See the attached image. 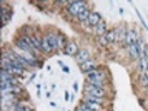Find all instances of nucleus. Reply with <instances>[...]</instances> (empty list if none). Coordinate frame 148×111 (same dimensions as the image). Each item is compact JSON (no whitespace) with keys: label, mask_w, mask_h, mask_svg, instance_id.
<instances>
[{"label":"nucleus","mask_w":148,"mask_h":111,"mask_svg":"<svg viewBox=\"0 0 148 111\" xmlns=\"http://www.w3.org/2000/svg\"><path fill=\"white\" fill-rule=\"evenodd\" d=\"M96 68H99V64H97V60L96 59H88L87 62H84V63H82V64H79V69L82 71L83 73H88V72H91V71H94V69H96Z\"/></svg>","instance_id":"5"},{"label":"nucleus","mask_w":148,"mask_h":111,"mask_svg":"<svg viewBox=\"0 0 148 111\" xmlns=\"http://www.w3.org/2000/svg\"><path fill=\"white\" fill-rule=\"evenodd\" d=\"M126 51H127L129 56L133 60H135V62H138L139 59H140V49H139V46L136 44V42L134 44H131V46H125Z\"/></svg>","instance_id":"6"},{"label":"nucleus","mask_w":148,"mask_h":111,"mask_svg":"<svg viewBox=\"0 0 148 111\" xmlns=\"http://www.w3.org/2000/svg\"><path fill=\"white\" fill-rule=\"evenodd\" d=\"M13 65V64H12ZM23 69H25V68L22 67V65H13V68H12V75L14 76H21L23 73Z\"/></svg>","instance_id":"21"},{"label":"nucleus","mask_w":148,"mask_h":111,"mask_svg":"<svg viewBox=\"0 0 148 111\" xmlns=\"http://www.w3.org/2000/svg\"><path fill=\"white\" fill-rule=\"evenodd\" d=\"M139 84H140V86L143 89L148 88V71L146 73H143V75H140V77H139Z\"/></svg>","instance_id":"20"},{"label":"nucleus","mask_w":148,"mask_h":111,"mask_svg":"<svg viewBox=\"0 0 148 111\" xmlns=\"http://www.w3.org/2000/svg\"><path fill=\"white\" fill-rule=\"evenodd\" d=\"M108 30H109V29H108L107 22H105L104 18H103V20L100 21V22L97 24L96 26H95V28H92V31H94V34H95V35H97V37H103V35H105Z\"/></svg>","instance_id":"8"},{"label":"nucleus","mask_w":148,"mask_h":111,"mask_svg":"<svg viewBox=\"0 0 148 111\" xmlns=\"http://www.w3.org/2000/svg\"><path fill=\"white\" fill-rule=\"evenodd\" d=\"M105 37H107L109 44L117 43V42H116V39H117V38H116V30H114V29H109V30L107 31V34H105Z\"/></svg>","instance_id":"19"},{"label":"nucleus","mask_w":148,"mask_h":111,"mask_svg":"<svg viewBox=\"0 0 148 111\" xmlns=\"http://www.w3.org/2000/svg\"><path fill=\"white\" fill-rule=\"evenodd\" d=\"M87 8H88V4H87L86 1H69V4L66 5L65 10H66V13H69L72 17L77 18L82 12H84Z\"/></svg>","instance_id":"1"},{"label":"nucleus","mask_w":148,"mask_h":111,"mask_svg":"<svg viewBox=\"0 0 148 111\" xmlns=\"http://www.w3.org/2000/svg\"><path fill=\"white\" fill-rule=\"evenodd\" d=\"M108 78V73L105 69L103 68H96V69L91 71L86 75V80L87 83H94V81H107Z\"/></svg>","instance_id":"2"},{"label":"nucleus","mask_w":148,"mask_h":111,"mask_svg":"<svg viewBox=\"0 0 148 111\" xmlns=\"http://www.w3.org/2000/svg\"><path fill=\"white\" fill-rule=\"evenodd\" d=\"M140 59H148V43L143 47V50H142V52H140Z\"/></svg>","instance_id":"23"},{"label":"nucleus","mask_w":148,"mask_h":111,"mask_svg":"<svg viewBox=\"0 0 148 111\" xmlns=\"http://www.w3.org/2000/svg\"><path fill=\"white\" fill-rule=\"evenodd\" d=\"M90 13H91V10L87 8L84 12H82L81 15H79L78 17L75 18L77 22H78V24H87V21H88V17H90Z\"/></svg>","instance_id":"18"},{"label":"nucleus","mask_w":148,"mask_h":111,"mask_svg":"<svg viewBox=\"0 0 148 111\" xmlns=\"http://www.w3.org/2000/svg\"><path fill=\"white\" fill-rule=\"evenodd\" d=\"M139 103H140L142 106H146V105H144V99L143 98H139Z\"/></svg>","instance_id":"28"},{"label":"nucleus","mask_w":148,"mask_h":111,"mask_svg":"<svg viewBox=\"0 0 148 111\" xmlns=\"http://www.w3.org/2000/svg\"><path fill=\"white\" fill-rule=\"evenodd\" d=\"M44 35L47 37V39H48L49 44L52 46V49H53V51H59V43H57V31H47Z\"/></svg>","instance_id":"11"},{"label":"nucleus","mask_w":148,"mask_h":111,"mask_svg":"<svg viewBox=\"0 0 148 111\" xmlns=\"http://www.w3.org/2000/svg\"><path fill=\"white\" fill-rule=\"evenodd\" d=\"M83 101H88V102H94V103L101 105L103 107H105L108 105V98H101V97H96V96H91V94L84 93L83 97H82Z\"/></svg>","instance_id":"7"},{"label":"nucleus","mask_w":148,"mask_h":111,"mask_svg":"<svg viewBox=\"0 0 148 111\" xmlns=\"http://www.w3.org/2000/svg\"><path fill=\"white\" fill-rule=\"evenodd\" d=\"M42 52L46 54V55L52 54V52H53V49H52V46L49 44V42H48V39H47L46 35L42 37Z\"/></svg>","instance_id":"15"},{"label":"nucleus","mask_w":148,"mask_h":111,"mask_svg":"<svg viewBox=\"0 0 148 111\" xmlns=\"http://www.w3.org/2000/svg\"><path fill=\"white\" fill-rule=\"evenodd\" d=\"M136 15H138V17H139V21H140V22H142V25L144 26V29H146V30H148V26H147L146 21L143 20V17H142V15H140V13H139V10H138V9H136Z\"/></svg>","instance_id":"24"},{"label":"nucleus","mask_w":148,"mask_h":111,"mask_svg":"<svg viewBox=\"0 0 148 111\" xmlns=\"http://www.w3.org/2000/svg\"><path fill=\"white\" fill-rule=\"evenodd\" d=\"M74 111H88V110H87V109H86V107H84V106H83V105H81V103H79V105H78V106H77V107H75V110H74Z\"/></svg>","instance_id":"25"},{"label":"nucleus","mask_w":148,"mask_h":111,"mask_svg":"<svg viewBox=\"0 0 148 111\" xmlns=\"http://www.w3.org/2000/svg\"><path fill=\"white\" fill-rule=\"evenodd\" d=\"M73 88H74V90H77V89H78V84L74 83V84H73Z\"/></svg>","instance_id":"29"},{"label":"nucleus","mask_w":148,"mask_h":111,"mask_svg":"<svg viewBox=\"0 0 148 111\" xmlns=\"http://www.w3.org/2000/svg\"><path fill=\"white\" fill-rule=\"evenodd\" d=\"M60 63V65H61V68H62V71H64L65 73H70V69H69V67H65L64 64H62L61 62H59Z\"/></svg>","instance_id":"26"},{"label":"nucleus","mask_w":148,"mask_h":111,"mask_svg":"<svg viewBox=\"0 0 148 111\" xmlns=\"http://www.w3.org/2000/svg\"><path fill=\"white\" fill-rule=\"evenodd\" d=\"M74 59H75V62L78 64H82V63L87 62L88 59H91V54H90V51L87 49H79L78 54L74 56Z\"/></svg>","instance_id":"9"},{"label":"nucleus","mask_w":148,"mask_h":111,"mask_svg":"<svg viewBox=\"0 0 148 111\" xmlns=\"http://www.w3.org/2000/svg\"><path fill=\"white\" fill-rule=\"evenodd\" d=\"M101 20H103V17H101V15H100L99 12L91 10V13H90V17H88V21H87V25L91 26V28H95V26H96Z\"/></svg>","instance_id":"13"},{"label":"nucleus","mask_w":148,"mask_h":111,"mask_svg":"<svg viewBox=\"0 0 148 111\" xmlns=\"http://www.w3.org/2000/svg\"><path fill=\"white\" fill-rule=\"evenodd\" d=\"M136 68H138V72L140 75L146 73L148 71V59H139L136 63Z\"/></svg>","instance_id":"17"},{"label":"nucleus","mask_w":148,"mask_h":111,"mask_svg":"<svg viewBox=\"0 0 148 111\" xmlns=\"http://www.w3.org/2000/svg\"><path fill=\"white\" fill-rule=\"evenodd\" d=\"M78 51H79V47L74 41H69L66 47L64 49V54L68 55V56H75L78 54Z\"/></svg>","instance_id":"10"},{"label":"nucleus","mask_w":148,"mask_h":111,"mask_svg":"<svg viewBox=\"0 0 148 111\" xmlns=\"http://www.w3.org/2000/svg\"><path fill=\"white\" fill-rule=\"evenodd\" d=\"M68 38H66V35L65 34H62V33H60V31H57V43H59V51H64V49L66 47V44H68Z\"/></svg>","instance_id":"16"},{"label":"nucleus","mask_w":148,"mask_h":111,"mask_svg":"<svg viewBox=\"0 0 148 111\" xmlns=\"http://www.w3.org/2000/svg\"><path fill=\"white\" fill-rule=\"evenodd\" d=\"M84 93L91 94V96H96V97H101V98H108V89L96 88V86H92L87 83L84 85Z\"/></svg>","instance_id":"3"},{"label":"nucleus","mask_w":148,"mask_h":111,"mask_svg":"<svg viewBox=\"0 0 148 111\" xmlns=\"http://www.w3.org/2000/svg\"><path fill=\"white\" fill-rule=\"evenodd\" d=\"M116 30V42H120V43H125V38H126V33H127V29L123 25H120L117 28H114Z\"/></svg>","instance_id":"12"},{"label":"nucleus","mask_w":148,"mask_h":111,"mask_svg":"<svg viewBox=\"0 0 148 111\" xmlns=\"http://www.w3.org/2000/svg\"><path fill=\"white\" fill-rule=\"evenodd\" d=\"M139 37H140V34L138 33L136 29H127V33H126V38H125V43H123V46H131V44H134L139 39Z\"/></svg>","instance_id":"4"},{"label":"nucleus","mask_w":148,"mask_h":111,"mask_svg":"<svg viewBox=\"0 0 148 111\" xmlns=\"http://www.w3.org/2000/svg\"><path fill=\"white\" fill-rule=\"evenodd\" d=\"M64 99H65V101H69V99H70V93H69V92H68V90H65V93H64Z\"/></svg>","instance_id":"27"},{"label":"nucleus","mask_w":148,"mask_h":111,"mask_svg":"<svg viewBox=\"0 0 148 111\" xmlns=\"http://www.w3.org/2000/svg\"><path fill=\"white\" fill-rule=\"evenodd\" d=\"M49 105H51V107H57V103H55V102H51Z\"/></svg>","instance_id":"30"},{"label":"nucleus","mask_w":148,"mask_h":111,"mask_svg":"<svg viewBox=\"0 0 148 111\" xmlns=\"http://www.w3.org/2000/svg\"><path fill=\"white\" fill-rule=\"evenodd\" d=\"M97 42H99V44H100V46H103V47L109 46V42H108V39H107V37H105V35L97 37Z\"/></svg>","instance_id":"22"},{"label":"nucleus","mask_w":148,"mask_h":111,"mask_svg":"<svg viewBox=\"0 0 148 111\" xmlns=\"http://www.w3.org/2000/svg\"><path fill=\"white\" fill-rule=\"evenodd\" d=\"M144 93H146V96L148 97V88H146V89H144Z\"/></svg>","instance_id":"31"},{"label":"nucleus","mask_w":148,"mask_h":111,"mask_svg":"<svg viewBox=\"0 0 148 111\" xmlns=\"http://www.w3.org/2000/svg\"><path fill=\"white\" fill-rule=\"evenodd\" d=\"M81 105H83L88 111H103L104 107L101 105H97V103H94V102H88V101H81Z\"/></svg>","instance_id":"14"}]
</instances>
